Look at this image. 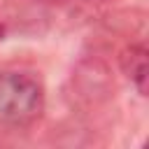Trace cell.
I'll list each match as a JSON object with an SVG mask.
<instances>
[{
    "mask_svg": "<svg viewBox=\"0 0 149 149\" xmlns=\"http://www.w3.org/2000/svg\"><path fill=\"white\" fill-rule=\"evenodd\" d=\"M47 107V91L37 74L21 70L0 72V126L30 128Z\"/></svg>",
    "mask_w": 149,
    "mask_h": 149,
    "instance_id": "cell-1",
    "label": "cell"
},
{
    "mask_svg": "<svg viewBox=\"0 0 149 149\" xmlns=\"http://www.w3.org/2000/svg\"><path fill=\"white\" fill-rule=\"evenodd\" d=\"M72 95L81 107H98L114 95L112 68L100 56H84L70 77Z\"/></svg>",
    "mask_w": 149,
    "mask_h": 149,
    "instance_id": "cell-2",
    "label": "cell"
},
{
    "mask_svg": "<svg viewBox=\"0 0 149 149\" xmlns=\"http://www.w3.org/2000/svg\"><path fill=\"white\" fill-rule=\"evenodd\" d=\"M119 68L130 79V84L137 88V93L140 95H147L149 63H147V44L142 40H130L121 49V54H119Z\"/></svg>",
    "mask_w": 149,
    "mask_h": 149,
    "instance_id": "cell-3",
    "label": "cell"
},
{
    "mask_svg": "<svg viewBox=\"0 0 149 149\" xmlns=\"http://www.w3.org/2000/svg\"><path fill=\"white\" fill-rule=\"evenodd\" d=\"M63 5L74 23H91L95 19L107 16L114 0H63Z\"/></svg>",
    "mask_w": 149,
    "mask_h": 149,
    "instance_id": "cell-4",
    "label": "cell"
},
{
    "mask_svg": "<svg viewBox=\"0 0 149 149\" xmlns=\"http://www.w3.org/2000/svg\"><path fill=\"white\" fill-rule=\"evenodd\" d=\"M40 2H63V0H40Z\"/></svg>",
    "mask_w": 149,
    "mask_h": 149,
    "instance_id": "cell-5",
    "label": "cell"
}]
</instances>
